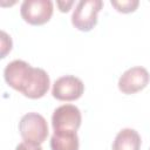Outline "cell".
<instances>
[{"instance_id":"obj_1","label":"cell","mask_w":150,"mask_h":150,"mask_svg":"<svg viewBox=\"0 0 150 150\" xmlns=\"http://www.w3.org/2000/svg\"><path fill=\"white\" fill-rule=\"evenodd\" d=\"M5 81L13 89L22 93L29 98H40L49 89L50 80L41 68H33L22 60L9 62L4 70Z\"/></svg>"},{"instance_id":"obj_2","label":"cell","mask_w":150,"mask_h":150,"mask_svg":"<svg viewBox=\"0 0 150 150\" xmlns=\"http://www.w3.org/2000/svg\"><path fill=\"white\" fill-rule=\"evenodd\" d=\"M19 131L26 142L41 144L48 136V124L42 115L38 112H28L21 117L19 122Z\"/></svg>"},{"instance_id":"obj_3","label":"cell","mask_w":150,"mask_h":150,"mask_svg":"<svg viewBox=\"0 0 150 150\" xmlns=\"http://www.w3.org/2000/svg\"><path fill=\"white\" fill-rule=\"evenodd\" d=\"M103 2L101 0H81L77 2L73 15L71 23L79 30L88 32L94 28L97 22V14Z\"/></svg>"},{"instance_id":"obj_4","label":"cell","mask_w":150,"mask_h":150,"mask_svg":"<svg viewBox=\"0 0 150 150\" xmlns=\"http://www.w3.org/2000/svg\"><path fill=\"white\" fill-rule=\"evenodd\" d=\"M20 13L28 23L43 25L52 18L53 2L50 0H25L21 4Z\"/></svg>"},{"instance_id":"obj_5","label":"cell","mask_w":150,"mask_h":150,"mask_svg":"<svg viewBox=\"0 0 150 150\" xmlns=\"http://www.w3.org/2000/svg\"><path fill=\"white\" fill-rule=\"evenodd\" d=\"M84 91L83 82L73 75H66L59 77L52 89V94L60 101H74L82 96Z\"/></svg>"},{"instance_id":"obj_6","label":"cell","mask_w":150,"mask_h":150,"mask_svg":"<svg viewBox=\"0 0 150 150\" xmlns=\"http://www.w3.org/2000/svg\"><path fill=\"white\" fill-rule=\"evenodd\" d=\"M149 81L150 75L144 67H132L121 75L118 80V89L124 94H135L145 88Z\"/></svg>"},{"instance_id":"obj_7","label":"cell","mask_w":150,"mask_h":150,"mask_svg":"<svg viewBox=\"0 0 150 150\" xmlns=\"http://www.w3.org/2000/svg\"><path fill=\"white\" fill-rule=\"evenodd\" d=\"M81 111L73 104L60 105L52 115V125L54 130H77L81 125Z\"/></svg>"},{"instance_id":"obj_8","label":"cell","mask_w":150,"mask_h":150,"mask_svg":"<svg viewBox=\"0 0 150 150\" xmlns=\"http://www.w3.org/2000/svg\"><path fill=\"white\" fill-rule=\"evenodd\" d=\"M52 150H79V136L76 130H54L50 138Z\"/></svg>"},{"instance_id":"obj_9","label":"cell","mask_w":150,"mask_h":150,"mask_svg":"<svg viewBox=\"0 0 150 150\" xmlns=\"http://www.w3.org/2000/svg\"><path fill=\"white\" fill-rule=\"evenodd\" d=\"M141 142V136L135 129L125 128L116 135L112 150H139Z\"/></svg>"},{"instance_id":"obj_10","label":"cell","mask_w":150,"mask_h":150,"mask_svg":"<svg viewBox=\"0 0 150 150\" xmlns=\"http://www.w3.org/2000/svg\"><path fill=\"white\" fill-rule=\"evenodd\" d=\"M138 0H122V1H111V5L122 13L134 12L138 6Z\"/></svg>"},{"instance_id":"obj_11","label":"cell","mask_w":150,"mask_h":150,"mask_svg":"<svg viewBox=\"0 0 150 150\" xmlns=\"http://www.w3.org/2000/svg\"><path fill=\"white\" fill-rule=\"evenodd\" d=\"M1 57H5L6 54L12 49V40L5 32H1Z\"/></svg>"},{"instance_id":"obj_12","label":"cell","mask_w":150,"mask_h":150,"mask_svg":"<svg viewBox=\"0 0 150 150\" xmlns=\"http://www.w3.org/2000/svg\"><path fill=\"white\" fill-rule=\"evenodd\" d=\"M15 150H42V148L40 146V144H34V143L23 141L16 145Z\"/></svg>"},{"instance_id":"obj_13","label":"cell","mask_w":150,"mask_h":150,"mask_svg":"<svg viewBox=\"0 0 150 150\" xmlns=\"http://www.w3.org/2000/svg\"><path fill=\"white\" fill-rule=\"evenodd\" d=\"M57 4V6H59V8H60V11L61 12H68L69 11V8H70V6H73V4H74V1H57L56 2Z\"/></svg>"}]
</instances>
